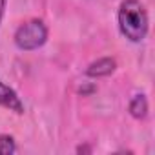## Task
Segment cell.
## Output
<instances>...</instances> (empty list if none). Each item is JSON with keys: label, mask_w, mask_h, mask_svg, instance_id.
<instances>
[{"label": "cell", "mask_w": 155, "mask_h": 155, "mask_svg": "<svg viewBox=\"0 0 155 155\" xmlns=\"http://www.w3.org/2000/svg\"><path fill=\"white\" fill-rule=\"evenodd\" d=\"M119 29L130 42H140L148 35L150 20L144 6L139 0H122L117 13Z\"/></svg>", "instance_id": "1"}, {"label": "cell", "mask_w": 155, "mask_h": 155, "mask_svg": "<svg viewBox=\"0 0 155 155\" xmlns=\"http://www.w3.org/2000/svg\"><path fill=\"white\" fill-rule=\"evenodd\" d=\"M48 40V28L42 20L33 18L24 22L15 31V46L22 51H33L46 44Z\"/></svg>", "instance_id": "2"}, {"label": "cell", "mask_w": 155, "mask_h": 155, "mask_svg": "<svg viewBox=\"0 0 155 155\" xmlns=\"http://www.w3.org/2000/svg\"><path fill=\"white\" fill-rule=\"evenodd\" d=\"M0 106L13 111V113H17V115L24 113V102L20 101L18 93L2 81H0Z\"/></svg>", "instance_id": "3"}, {"label": "cell", "mask_w": 155, "mask_h": 155, "mask_svg": "<svg viewBox=\"0 0 155 155\" xmlns=\"http://www.w3.org/2000/svg\"><path fill=\"white\" fill-rule=\"evenodd\" d=\"M117 68V62L115 58L111 57H102L95 62H91L88 68H86V75L91 77V79H102V77H108L115 71Z\"/></svg>", "instance_id": "4"}, {"label": "cell", "mask_w": 155, "mask_h": 155, "mask_svg": "<svg viewBox=\"0 0 155 155\" xmlns=\"http://www.w3.org/2000/svg\"><path fill=\"white\" fill-rule=\"evenodd\" d=\"M130 115L133 117V119H144L146 115H148V99H146V95H142V93H139V95H135L131 101H130Z\"/></svg>", "instance_id": "5"}, {"label": "cell", "mask_w": 155, "mask_h": 155, "mask_svg": "<svg viewBox=\"0 0 155 155\" xmlns=\"http://www.w3.org/2000/svg\"><path fill=\"white\" fill-rule=\"evenodd\" d=\"M17 151V144H15V139L8 133L0 135V155H11Z\"/></svg>", "instance_id": "6"}, {"label": "cell", "mask_w": 155, "mask_h": 155, "mask_svg": "<svg viewBox=\"0 0 155 155\" xmlns=\"http://www.w3.org/2000/svg\"><path fill=\"white\" fill-rule=\"evenodd\" d=\"M4 13H6V0H0V22L4 18Z\"/></svg>", "instance_id": "7"}]
</instances>
